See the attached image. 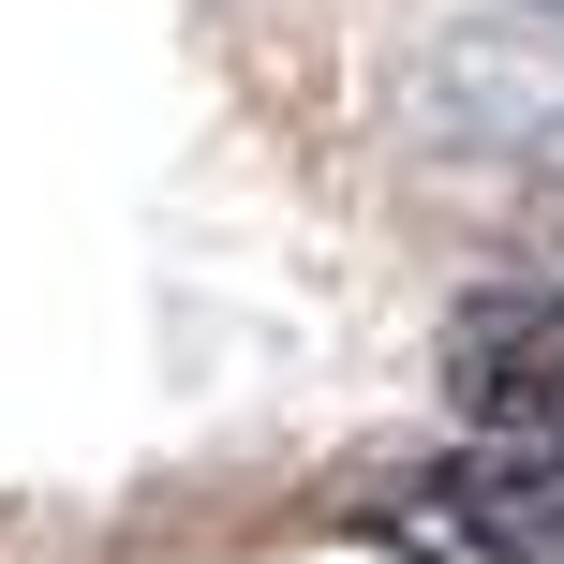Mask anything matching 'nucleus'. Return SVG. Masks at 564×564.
<instances>
[{"label": "nucleus", "mask_w": 564, "mask_h": 564, "mask_svg": "<svg viewBox=\"0 0 564 564\" xmlns=\"http://www.w3.org/2000/svg\"><path fill=\"white\" fill-rule=\"evenodd\" d=\"M460 416H490V446H564V282H490L446 327Z\"/></svg>", "instance_id": "obj_1"}, {"label": "nucleus", "mask_w": 564, "mask_h": 564, "mask_svg": "<svg viewBox=\"0 0 564 564\" xmlns=\"http://www.w3.org/2000/svg\"><path fill=\"white\" fill-rule=\"evenodd\" d=\"M550 15H564V0H550Z\"/></svg>", "instance_id": "obj_3"}, {"label": "nucleus", "mask_w": 564, "mask_h": 564, "mask_svg": "<svg viewBox=\"0 0 564 564\" xmlns=\"http://www.w3.org/2000/svg\"><path fill=\"white\" fill-rule=\"evenodd\" d=\"M535 253H550V282H564V194H550V224H535Z\"/></svg>", "instance_id": "obj_2"}]
</instances>
